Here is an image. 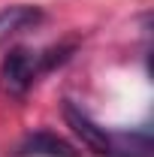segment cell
I'll list each match as a JSON object with an SVG mask.
<instances>
[{
	"label": "cell",
	"instance_id": "1",
	"mask_svg": "<svg viewBox=\"0 0 154 157\" xmlns=\"http://www.w3.org/2000/svg\"><path fill=\"white\" fill-rule=\"evenodd\" d=\"M39 70H45L42 67V55H33L30 48H12L0 63V88L9 97H21L37 82Z\"/></svg>",
	"mask_w": 154,
	"mask_h": 157
},
{
	"label": "cell",
	"instance_id": "2",
	"mask_svg": "<svg viewBox=\"0 0 154 157\" xmlns=\"http://www.w3.org/2000/svg\"><path fill=\"white\" fill-rule=\"evenodd\" d=\"M64 118H67V124L73 127V133H76L91 151H97V154H109V151H112V133H106V127H100L97 121H91L76 103H70V100L64 103Z\"/></svg>",
	"mask_w": 154,
	"mask_h": 157
},
{
	"label": "cell",
	"instance_id": "3",
	"mask_svg": "<svg viewBox=\"0 0 154 157\" xmlns=\"http://www.w3.org/2000/svg\"><path fill=\"white\" fill-rule=\"evenodd\" d=\"M18 157H79V151L67 142V139L55 136V133H48V130H37V133H30V136L21 139Z\"/></svg>",
	"mask_w": 154,
	"mask_h": 157
},
{
	"label": "cell",
	"instance_id": "4",
	"mask_svg": "<svg viewBox=\"0 0 154 157\" xmlns=\"http://www.w3.org/2000/svg\"><path fill=\"white\" fill-rule=\"evenodd\" d=\"M37 21H39V9H33V6H9V9L0 12V39L21 30V27H27V24H37Z\"/></svg>",
	"mask_w": 154,
	"mask_h": 157
}]
</instances>
